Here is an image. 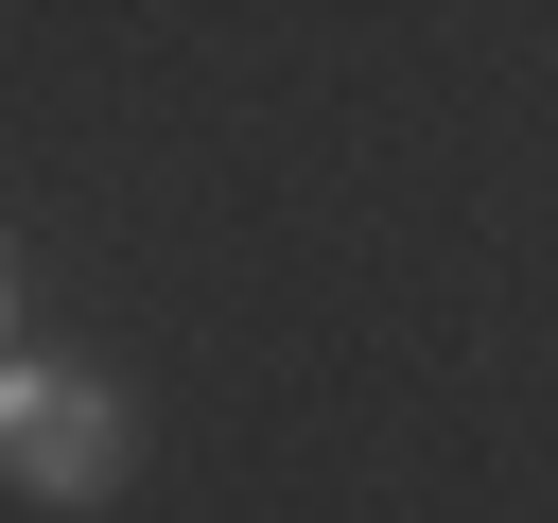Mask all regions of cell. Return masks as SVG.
Segmentation results:
<instances>
[{
  "instance_id": "obj_1",
  "label": "cell",
  "mask_w": 558,
  "mask_h": 523,
  "mask_svg": "<svg viewBox=\"0 0 558 523\" xmlns=\"http://www.w3.org/2000/svg\"><path fill=\"white\" fill-rule=\"evenodd\" d=\"M122 401L105 384H70V366H0V471L17 488H52V506H87V488H122Z\"/></svg>"
}]
</instances>
